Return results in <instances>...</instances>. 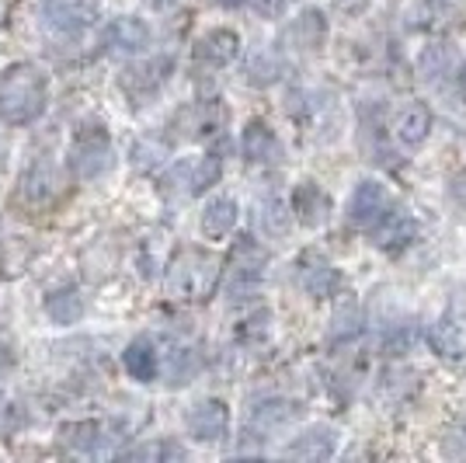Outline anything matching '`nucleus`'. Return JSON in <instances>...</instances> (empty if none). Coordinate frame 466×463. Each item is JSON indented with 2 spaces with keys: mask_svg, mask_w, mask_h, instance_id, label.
Segmentation results:
<instances>
[{
  "mask_svg": "<svg viewBox=\"0 0 466 463\" xmlns=\"http://www.w3.org/2000/svg\"><path fill=\"white\" fill-rule=\"evenodd\" d=\"M265 265H268V252L254 241V237H240L230 252V272H227V296L230 304H244L251 300L261 279H265Z\"/></svg>",
  "mask_w": 466,
  "mask_h": 463,
  "instance_id": "obj_4",
  "label": "nucleus"
},
{
  "mask_svg": "<svg viewBox=\"0 0 466 463\" xmlns=\"http://www.w3.org/2000/svg\"><path fill=\"white\" fill-rule=\"evenodd\" d=\"M282 77V63L275 53H254L251 63H248V80L254 87H268L275 80Z\"/></svg>",
  "mask_w": 466,
  "mask_h": 463,
  "instance_id": "obj_29",
  "label": "nucleus"
},
{
  "mask_svg": "<svg viewBox=\"0 0 466 463\" xmlns=\"http://www.w3.org/2000/svg\"><path fill=\"white\" fill-rule=\"evenodd\" d=\"M171 70H175L171 57H150L143 63H133L118 74V91L129 98L133 108H143L164 91V84L171 80Z\"/></svg>",
  "mask_w": 466,
  "mask_h": 463,
  "instance_id": "obj_5",
  "label": "nucleus"
},
{
  "mask_svg": "<svg viewBox=\"0 0 466 463\" xmlns=\"http://www.w3.org/2000/svg\"><path fill=\"white\" fill-rule=\"evenodd\" d=\"M240 57V36L233 28H213L195 42V59L206 67H230Z\"/></svg>",
  "mask_w": 466,
  "mask_h": 463,
  "instance_id": "obj_15",
  "label": "nucleus"
},
{
  "mask_svg": "<svg viewBox=\"0 0 466 463\" xmlns=\"http://www.w3.org/2000/svg\"><path fill=\"white\" fill-rule=\"evenodd\" d=\"M248 0H219V7H227V11H240Z\"/></svg>",
  "mask_w": 466,
  "mask_h": 463,
  "instance_id": "obj_35",
  "label": "nucleus"
},
{
  "mask_svg": "<svg viewBox=\"0 0 466 463\" xmlns=\"http://www.w3.org/2000/svg\"><path fill=\"white\" fill-rule=\"evenodd\" d=\"M292 206H286L282 199H265L261 206H258V223H261V231L268 233V237H282V233L289 231V220H292Z\"/></svg>",
  "mask_w": 466,
  "mask_h": 463,
  "instance_id": "obj_27",
  "label": "nucleus"
},
{
  "mask_svg": "<svg viewBox=\"0 0 466 463\" xmlns=\"http://www.w3.org/2000/svg\"><path fill=\"white\" fill-rule=\"evenodd\" d=\"M56 189H59V178H56V168L49 160H32L28 171L21 174V199L28 206H46L56 195Z\"/></svg>",
  "mask_w": 466,
  "mask_h": 463,
  "instance_id": "obj_19",
  "label": "nucleus"
},
{
  "mask_svg": "<svg viewBox=\"0 0 466 463\" xmlns=\"http://www.w3.org/2000/svg\"><path fill=\"white\" fill-rule=\"evenodd\" d=\"M418 233V223L410 216H400V212H387L376 227H372V244L383 248V252H400L408 248Z\"/></svg>",
  "mask_w": 466,
  "mask_h": 463,
  "instance_id": "obj_22",
  "label": "nucleus"
},
{
  "mask_svg": "<svg viewBox=\"0 0 466 463\" xmlns=\"http://www.w3.org/2000/svg\"><path fill=\"white\" fill-rule=\"evenodd\" d=\"M233 227H237V202L227 199V195H219L202 212V233L209 241H223L227 233H233Z\"/></svg>",
  "mask_w": 466,
  "mask_h": 463,
  "instance_id": "obj_24",
  "label": "nucleus"
},
{
  "mask_svg": "<svg viewBox=\"0 0 466 463\" xmlns=\"http://www.w3.org/2000/svg\"><path fill=\"white\" fill-rule=\"evenodd\" d=\"M452 59H456L452 46H449V42H439V46H428L425 53H421L418 67H421L425 77H442L449 67H452Z\"/></svg>",
  "mask_w": 466,
  "mask_h": 463,
  "instance_id": "obj_31",
  "label": "nucleus"
},
{
  "mask_svg": "<svg viewBox=\"0 0 466 463\" xmlns=\"http://www.w3.org/2000/svg\"><path fill=\"white\" fill-rule=\"evenodd\" d=\"M282 39L289 42V49H296V53H317V49L328 42V18H324V11H317V7L299 11V15L286 25Z\"/></svg>",
  "mask_w": 466,
  "mask_h": 463,
  "instance_id": "obj_12",
  "label": "nucleus"
},
{
  "mask_svg": "<svg viewBox=\"0 0 466 463\" xmlns=\"http://www.w3.org/2000/svg\"><path fill=\"white\" fill-rule=\"evenodd\" d=\"M393 210V195L380 181H359L349 199V223L355 227H376Z\"/></svg>",
  "mask_w": 466,
  "mask_h": 463,
  "instance_id": "obj_9",
  "label": "nucleus"
},
{
  "mask_svg": "<svg viewBox=\"0 0 466 463\" xmlns=\"http://www.w3.org/2000/svg\"><path fill=\"white\" fill-rule=\"evenodd\" d=\"M195 373H198V355H195L192 348H177V352H171V363H167V384L171 386L192 384Z\"/></svg>",
  "mask_w": 466,
  "mask_h": 463,
  "instance_id": "obj_30",
  "label": "nucleus"
},
{
  "mask_svg": "<svg viewBox=\"0 0 466 463\" xmlns=\"http://www.w3.org/2000/svg\"><path fill=\"white\" fill-rule=\"evenodd\" d=\"M286 4H289V0H258V7H261L265 15H279Z\"/></svg>",
  "mask_w": 466,
  "mask_h": 463,
  "instance_id": "obj_34",
  "label": "nucleus"
},
{
  "mask_svg": "<svg viewBox=\"0 0 466 463\" xmlns=\"http://www.w3.org/2000/svg\"><path fill=\"white\" fill-rule=\"evenodd\" d=\"M428 129H431V108L425 101H408L397 116V139L404 147H421L428 139Z\"/></svg>",
  "mask_w": 466,
  "mask_h": 463,
  "instance_id": "obj_23",
  "label": "nucleus"
},
{
  "mask_svg": "<svg viewBox=\"0 0 466 463\" xmlns=\"http://www.w3.org/2000/svg\"><path fill=\"white\" fill-rule=\"evenodd\" d=\"M188 436L195 443H219L230 432V407L219 397H206L188 411Z\"/></svg>",
  "mask_w": 466,
  "mask_h": 463,
  "instance_id": "obj_11",
  "label": "nucleus"
},
{
  "mask_svg": "<svg viewBox=\"0 0 466 463\" xmlns=\"http://www.w3.org/2000/svg\"><path fill=\"white\" fill-rule=\"evenodd\" d=\"M289 206L303 227H320V223H328V216H330V195L324 192L317 181H299V185L292 189Z\"/></svg>",
  "mask_w": 466,
  "mask_h": 463,
  "instance_id": "obj_14",
  "label": "nucleus"
},
{
  "mask_svg": "<svg viewBox=\"0 0 466 463\" xmlns=\"http://www.w3.org/2000/svg\"><path fill=\"white\" fill-rule=\"evenodd\" d=\"M456 84H460V95L466 98V63L460 67V77H456Z\"/></svg>",
  "mask_w": 466,
  "mask_h": 463,
  "instance_id": "obj_36",
  "label": "nucleus"
},
{
  "mask_svg": "<svg viewBox=\"0 0 466 463\" xmlns=\"http://www.w3.org/2000/svg\"><path fill=\"white\" fill-rule=\"evenodd\" d=\"M219 171H223L219 157H202V160H195V195L206 192L209 185H216V181H219Z\"/></svg>",
  "mask_w": 466,
  "mask_h": 463,
  "instance_id": "obj_32",
  "label": "nucleus"
},
{
  "mask_svg": "<svg viewBox=\"0 0 466 463\" xmlns=\"http://www.w3.org/2000/svg\"><path fill=\"white\" fill-rule=\"evenodd\" d=\"M101 11L97 0H42V28L59 39H77L84 28H91Z\"/></svg>",
  "mask_w": 466,
  "mask_h": 463,
  "instance_id": "obj_6",
  "label": "nucleus"
},
{
  "mask_svg": "<svg viewBox=\"0 0 466 463\" xmlns=\"http://www.w3.org/2000/svg\"><path fill=\"white\" fill-rule=\"evenodd\" d=\"M296 283H299V290L307 293V296L324 300V296H330L341 286V275L320 252H303L299 262H296Z\"/></svg>",
  "mask_w": 466,
  "mask_h": 463,
  "instance_id": "obj_10",
  "label": "nucleus"
},
{
  "mask_svg": "<svg viewBox=\"0 0 466 463\" xmlns=\"http://www.w3.org/2000/svg\"><path fill=\"white\" fill-rule=\"evenodd\" d=\"M431 348L442 355V359H463L466 355V314H446L431 334H428Z\"/></svg>",
  "mask_w": 466,
  "mask_h": 463,
  "instance_id": "obj_20",
  "label": "nucleus"
},
{
  "mask_svg": "<svg viewBox=\"0 0 466 463\" xmlns=\"http://www.w3.org/2000/svg\"><path fill=\"white\" fill-rule=\"evenodd\" d=\"M296 415H299V407L292 405V401H286V397H265V401H254L251 411H248V428L265 436L272 428L289 425Z\"/></svg>",
  "mask_w": 466,
  "mask_h": 463,
  "instance_id": "obj_21",
  "label": "nucleus"
},
{
  "mask_svg": "<svg viewBox=\"0 0 466 463\" xmlns=\"http://www.w3.org/2000/svg\"><path fill=\"white\" fill-rule=\"evenodd\" d=\"M227 112L216 105V101H198V105H188L181 108L175 118H171V129L181 139H198V136H209L223 126Z\"/></svg>",
  "mask_w": 466,
  "mask_h": 463,
  "instance_id": "obj_13",
  "label": "nucleus"
},
{
  "mask_svg": "<svg viewBox=\"0 0 466 463\" xmlns=\"http://www.w3.org/2000/svg\"><path fill=\"white\" fill-rule=\"evenodd\" d=\"M240 150H244V157H248L251 164H275V160L282 157V143H279V136L268 129V122L254 118V122H248L244 136H240Z\"/></svg>",
  "mask_w": 466,
  "mask_h": 463,
  "instance_id": "obj_18",
  "label": "nucleus"
},
{
  "mask_svg": "<svg viewBox=\"0 0 466 463\" xmlns=\"http://www.w3.org/2000/svg\"><path fill=\"white\" fill-rule=\"evenodd\" d=\"M150 42H154L150 25L143 18H133V15L108 21V28L101 32V46L108 57H137L143 49H150Z\"/></svg>",
  "mask_w": 466,
  "mask_h": 463,
  "instance_id": "obj_8",
  "label": "nucleus"
},
{
  "mask_svg": "<svg viewBox=\"0 0 466 463\" xmlns=\"http://www.w3.org/2000/svg\"><path fill=\"white\" fill-rule=\"evenodd\" d=\"M122 457H126V460L175 463V460H185V457H188V449L177 443V439H157V443L137 446V449H129V453H122Z\"/></svg>",
  "mask_w": 466,
  "mask_h": 463,
  "instance_id": "obj_26",
  "label": "nucleus"
},
{
  "mask_svg": "<svg viewBox=\"0 0 466 463\" xmlns=\"http://www.w3.org/2000/svg\"><path fill=\"white\" fill-rule=\"evenodd\" d=\"M7 363H15V359H11V352H7V348L0 345V369L7 366Z\"/></svg>",
  "mask_w": 466,
  "mask_h": 463,
  "instance_id": "obj_37",
  "label": "nucleus"
},
{
  "mask_svg": "<svg viewBox=\"0 0 466 463\" xmlns=\"http://www.w3.org/2000/svg\"><path fill=\"white\" fill-rule=\"evenodd\" d=\"M49 98V80L32 63H15L0 74V122L28 126L42 116Z\"/></svg>",
  "mask_w": 466,
  "mask_h": 463,
  "instance_id": "obj_1",
  "label": "nucleus"
},
{
  "mask_svg": "<svg viewBox=\"0 0 466 463\" xmlns=\"http://www.w3.org/2000/svg\"><path fill=\"white\" fill-rule=\"evenodd\" d=\"M116 150H112V136L101 122H84L74 143H70V154H66V168L77 181H95L101 174L112 168Z\"/></svg>",
  "mask_w": 466,
  "mask_h": 463,
  "instance_id": "obj_3",
  "label": "nucleus"
},
{
  "mask_svg": "<svg viewBox=\"0 0 466 463\" xmlns=\"http://www.w3.org/2000/svg\"><path fill=\"white\" fill-rule=\"evenodd\" d=\"M442 457H446V460H466V418L456 422L446 432V439H442Z\"/></svg>",
  "mask_w": 466,
  "mask_h": 463,
  "instance_id": "obj_33",
  "label": "nucleus"
},
{
  "mask_svg": "<svg viewBox=\"0 0 466 463\" xmlns=\"http://www.w3.org/2000/svg\"><path fill=\"white\" fill-rule=\"evenodd\" d=\"M219 283V258L202 248H181L171 258L167 269V293L175 300H188V304H202L209 300Z\"/></svg>",
  "mask_w": 466,
  "mask_h": 463,
  "instance_id": "obj_2",
  "label": "nucleus"
},
{
  "mask_svg": "<svg viewBox=\"0 0 466 463\" xmlns=\"http://www.w3.org/2000/svg\"><path fill=\"white\" fill-rule=\"evenodd\" d=\"M359 324H362L359 304L355 300H341L338 310H334V317H330V342H349V338H355Z\"/></svg>",
  "mask_w": 466,
  "mask_h": 463,
  "instance_id": "obj_28",
  "label": "nucleus"
},
{
  "mask_svg": "<svg viewBox=\"0 0 466 463\" xmlns=\"http://www.w3.org/2000/svg\"><path fill=\"white\" fill-rule=\"evenodd\" d=\"M334 449H338V432L330 425H313L286 446V457H292V460H330Z\"/></svg>",
  "mask_w": 466,
  "mask_h": 463,
  "instance_id": "obj_17",
  "label": "nucleus"
},
{
  "mask_svg": "<svg viewBox=\"0 0 466 463\" xmlns=\"http://www.w3.org/2000/svg\"><path fill=\"white\" fill-rule=\"evenodd\" d=\"M122 369H126L129 380H137V384H154L157 380V373H160V355H157V345L147 334H139V338H133L129 345L122 348Z\"/></svg>",
  "mask_w": 466,
  "mask_h": 463,
  "instance_id": "obj_16",
  "label": "nucleus"
},
{
  "mask_svg": "<svg viewBox=\"0 0 466 463\" xmlns=\"http://www.w3.org/2000/svg\"><path fill=\"white\" fill-rule=\"evenodd\" d=\"M122 436H126V425L108 422V418H87V422H70L59 428L63 446L77 449L84 457H105L108 449H116Z\"/></svg>",
  "mask_w": 466,
  "mask_h": 463,
  "instance_id": "obj_7",
  "label": "nucleus"
},
{
  "mask_svg": "<svg viewBox=\"0 0 466 463\" xmlns=\"http://www.w3.org/2000/svg\"><path fill=\"white\" fill-rule=\"evenodd\" d=\"M42 307H46V317L53 324H77L84 317V296L77 290H53Z\"/></svg>",
  "mask_w": 466,
  "mask_h": 463,
  "instance_id": "obj_25",
  "label": "nucleus"
}]
</instances>
